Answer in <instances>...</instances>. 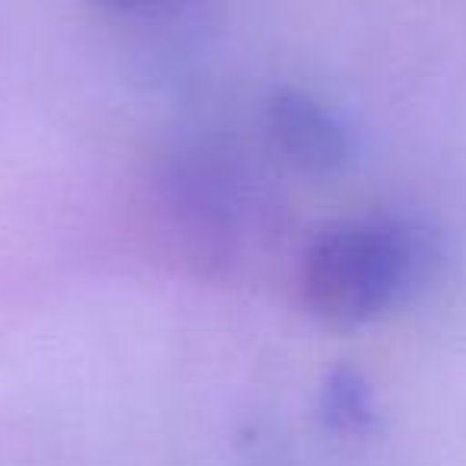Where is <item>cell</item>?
I'll return each instance as SVG.
<instances>
[{
    "label": "cell",
    "mask_w": 466,
    "mask_h": 466,
    "mask_svg": "<svg viewBox=\"0 0 466 466\" xmlns=\"http://www.w3.org/2000/svg\"><path fill=\"white\" fill-rule=\"evenodd\" d=\"M163 205L195 262H227L237 240V201L224 176L205 163H182L163 179Z\"/></svg>",
    "instance_id": "2"
},
{
    "label": "cell",
    "mask_w": 466,
    "mask_h": 466,
    "mask_svg": "<svg viewBox=\"0 0 466 466\" xmlns=\"http://www.w3.org/2000/svg\"><path fill=\"white\" fill-rule=\"evenodd\" d=\"M268 131L291 167L313 176H332L349 167L351 135L345 122L313 93L281 86L268 99Z\"/></svg>",
    "instance_id": "3"
},
{
    "label": "cell",
    "mask_w": 466,
    "mask_h": 466,
    "mask_svg": "<svg viewBox=\"0 0 466 466\" xmlns=\"http://www.w3.org/2000/svg\"><path fill=\"white\" fill-rule=\"evenodd\" d=\"M438 247L415 220L393 214L332 220L307 243L300 298L329 326H364L409 300L434 272Z\"/></svg>",
    "instance_id": "1"
},
{
    "label": "cell",
    "mask_w": 466,
    "mask_h": 466,
    "mask_svg": "<svg viewBox=\"0 0 466 466\" xmlns=\"http://www.w3.org/2000/svg\"><path fill=\"white\" fill-rule=\"evenodd\" d=\"M317 415L326 431L361 438L377 428V402L370 380L355 364H336L323 377V387L317 396Z\"/></svg>",
    "instance_id": "4"
},
{
    "label": "cell",
    "mask_w": 466,
    "mask_h": 466,
    "mask_svg": "<svg viewBox=\"0 0 466 466\" xmlns=\"http://www.w3.org/2000/svg\"><path fill=\"white\" fill-rule=\"evenodd\" d=\"M103 7H112V10H147V7H157V4H167V0H96Z\"/></svg>",
    "instance_id": "5"
}]
</instances>
